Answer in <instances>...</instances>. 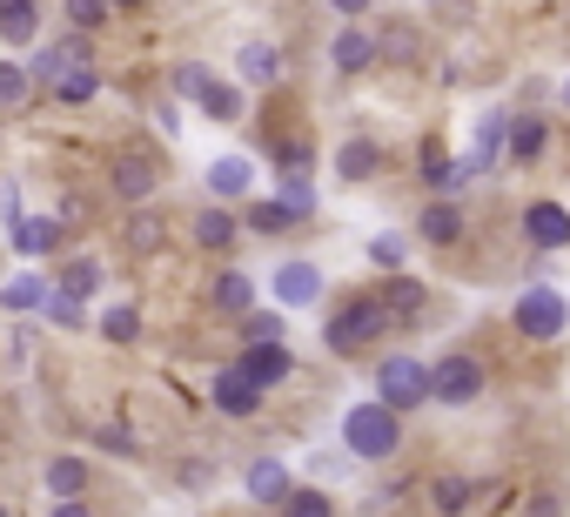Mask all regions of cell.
<instances>
[{"label":"cell","instance_id":"36","mask_svg":"<svg viewBox=\"0 0 570 517\" xmlns=\"http://www.w3.org/2000/svg\"><path fill=\"white\" fill-rule=\"evenodd\" d=\"M242 343H282V316L275 310H248L242 316Z\"/></svg>","mask_w":570,"mask_h":517},{"label":"cell","instance_id":"43","mask_svg":"<svg viewBox=\"0 0 570 517\" xmlns=\"http://www.w3.org/2000/svg\"><path fill=\"white\" fill-rule=\"evenodd\" d=\"M48 316H55V323H81V296H61V290H55V303H48Z\"/></svg>","mask_w":570,"mask_h":517},{"label":"cell","instance_id":"35","mask_svg":"<svg viewBox=\"0 0 570 517\" xmlns=\"http://www.w3.org/2000/svg\"><path fill=\"white\" fill-rule=\"evenodd\" d=\"M101 336H108V343H135V336H141V310H135V303H115V310L101 316Z\"/></svg>","mask_w":570,"mask_h":517},{"label":"cell","instance_id":"32","mask_svg":"<svg viewBox=\"0 0 570 517\" xmlns=\"http://www.w3.org/2000/svg\"><path fill=\"white\" fill-rule=\"evenodd\" d=\"M35 95V68H21V61H0V108H21Z\"/></svg>","mask_w":570,"mask_h":517},{"label":"cell","instance_id":"44","mask_svg":"<svg viewBox=\"0 0 570 517\" xmlns=\"http://www.w3.org/2000/svg\"><path fill=\"white\" fill-rule=\"evenodd\" d=\"M330 8H336V14H343V21H363V14H370V8H376V0H330Z\"/></svg>","mask_w":570,"mask_h":517},{"label":"cell","instance_id":"14","mask_svg":"<svg viewBox=\"0 0 570 517\" xmlns=\"http://www.w3.org/2000/svg\"><path fill=\"white\" fill-rule=\"evenodd\" d=\"M248 188H255V162L248 155H215L208 162V195L215 202H248Z\"/></svg>","mask_w":570,"mask_h":517},{"label":"cell","instance_id":"8","mask_svg":"<svg viewBox=\"0 0 570 517\" xmlns=\"http://www.w3.org/2000/svg\"><path fill=\"white\" fill-rule=\"evenodd\" d=\"M61 235H68V222H61V215H14V228H8L14 255H28V263L55 255V248H61Z\"/></svg>","mask_w":570,"mask_h":517},{"label":"cell","instance_id":"13","mask_svg":"<svg viewBox=\"0 0 570 517\" xmlns=\"http://www.w3.org/2000/svg\"><path fill=\"white\" fill-rule=\"evenodd\" d=\"M235 75H242V88H275L282 81V48L275 41H242L235 48Z\"/></svg>","mask_w":570,"mask_h":517},{"label":"cell","instance_id":"34","mask_svg":"<svg viewBox=\"0 0 570 517\" xmlns=\"http://www.w3.org/2000/svg\"><path fill=\"white\" fill-rule=\"evenodd\" d=\"M282 517H336V504H330L316 484H296V490H289V504H282Z\"/></svg>","mask_w":570,"mask_h":517},{"label":"cell","instance_id":"4","mask_svg":"<svg viewBox=\"0 0 570 517\" xmlns=\"http://www.w3.org/2000/svg\"><path fill=\"white\" fill-rule=\"evenodd\" d=\"M376 397H383L396 417L423 410V403H430V363H416V357H383V363H376Z\"/></svg>","mask_w":570,"mask_h":517},{"label":"cell","instance_id":"11","mask_svg":"<svg viewBox=\"0 0 570 517\" xmlns=\"http://www.w3.org/2000/svg\"><path fill=\"white\" fill-rule=\"evenodd\" d=\"M316 296H323V270H316V263H303V255H296V263L275 270V303H282V310H309Z\"/></svg>","mask_w":570,"mask_h":517},{"label":"cell","instance_id":"21","mask_svg":"<svg viewBox=\"0 0 570 517\" xmlns=\"http://www.w3.org/2000/svg\"><path fill=\"white\" fill-rule=\"evenodd\" d=\"M416 235H423L430 248H450V242H463V208H456L450 195H436V202L416 215Z\"/></svg>","mask_w":570,"mask_h":517},{"label":"cell","instance_id":"26","mask_svg":"<svg viewBox=\"0 0 570 517\" xmlns=\"http://www.w3.org/2000/svg\"><path fill=\"white\" fill-rule=\"evenodd\" d=\"M41 484L55 490V504H61V497H81V490H88V464H81V457H48Z\"/></svg>","mask_w":570,"mask_h":517},{"label":"cell","instance_id":"20","mask_svg":"<svg viewBox=\"0 0 570 517\" xmlns=\"http://www.w3.org/2000/svg\"><path fill=\"white\" fill-rule=\"evenodd\" d=\"M376 168H383V148H376L370 135H350V142L336 148V175H343L350 188H363V182H376Z\"/></svg>","mask_w":570,"mask_h":517},{"label":"cell","instance_id":"33","mask_svg":"<svg viewBox=\"0 0 570 517\" xmlns=\"http://www.w3.org/2000/svg\"><path fill=\"white\" fill-rule=\"evenodd\" d=\"M376 55H383V61H416V55H423V41H416V28H403V21H396V28H383V35H376Z\"/></svg>","mask_w":570,"mask_h":517},{"label":"cell","instance_id":"15","mask_svg":"<svg viewBox=\"0 0 570 517\" xmlns=\"http://www.w3.org/2000/svg\"><path fill=\"white\" fill-rule=\"evenodd\" d=\"M242 490H248L255 504H289L296 477H289V464H275V457H255V464H248V477H242Z\"/></svg>","mask_w":570,"mask_h":517},{"label":"cell","instance_id":"45","mask_svg":"<svg viewBox=\"0 0 570 517\" xmlns=\"http://www.w3.org/2000/svg\"><path fill=\"white\" fill-rule=\"evenodd\" d=\"M48 517H95V510H88V504H81V497H61V504H55V510H48Z\"/></svg>","mask_w":570,"mask_h":517},{"label":"cell","instance_id":"16","mask_svg":"<svg viewBox=\"0 0 570 517\" xmlns=\"http://www.w3.org/2000/svg\"><path fill=\"white\" fill-rule=\"evenodd\" d=\"M242 370L268 390V383H289L296 377V357L282 350V343H242Z\"/></svg>","mask_w":570,"mask_h":517},{"label":"cell","instance_id":"7","mask_svg":"<svg viewBox=\"0 0 570 517\" xmlns=\"http://www.w3.org/2000/svg\"><path fill=\"white\" fill-rule=\"evenodd\" d=\"M383 55H376V35H363L356 21H343L336 28V41H330V68L343 75V81H356V75H370Z\"/></svg>","mask_w":570,"mask_h":517},{"label":"cell","instance_id":"31","mask_svg":"<svg viewBox=\"0 0 570 517\" xmlns=\"http://www.w3.org/2000/svg\"><path fill=\"white\" fill-rule=\"evenodd\" d=\"M423 182H430L436 195H450V188H463V162H450V155L430 142V148H423Z\"/></svg>","mask_w":570,"mask_h":517},{"label":"cell","instance_id":"25","mask_svg":"<svg viewBox=\"0 0 570 517\" xmlns=\"http://www.w3.org/2000/svg\"><path fill=\"white\" fill-rule=\"evenodd\" d=\"M476 490H483V484H470V477H436V484H430V504H436L443 517H470V510H476Z\"/></svg>","mask_w":570,"mask_h":517},{"label":"cell","instance_id":"38","mask_svg":"<svg viewBox=\"0 0 570 517\" xmlns=\"http://www.w3.org/2000/svg\"><path fill=\"white\" fill-rule=\"evenodd\" d=\"M95 443H101L108 457H135V450H141V437H135L128 423H101V430H95Z\"/></svg>","mask_w":570,"mask_h":517},{"label":"cell","instance_id":"41","mask_svg":"<svg viewBox=\"0 0 570 517\" xmlns=\"http://www.w3.org/2000/svg\"><path fill=\"white\" fill-rule=\"evenodd\" d=\"M155 242H161V215H135V222H128V248H141V255H148Z\"/></svg>","mask_w":570,"mask_h":517},{"label":"cell","instance_id":"18","mask_svg":"<svg viewBox=\"0 0 570 517\" xmlns=\"http://www.w3.org/2000/svg\"><path fill=\"white\" fill-rule=\"evenodd\" d=\"M0 41L35 48L41 41V0H0Z\"/></svg>","mask_w":570,"mask_h":517},{"label":"cell","instance_id":"27","mask_svg":"<svg viewBox=\"0 0 570 517\" xmlns=\"http://www.w3.org/2000/svg\"><path fill=\"white\" fill-rule=\"evenodd\" d=\"M55 290H61V296H81V303H88V296L101 290V263H95V255H75V263H61Z\"/></svg>","mask_w":570,"mask_h":517},{"label":"cell","instance_id":"37","mask_svg":"<svg viewBox=\"0 0 570 517\" xmlns=\"http://www.w3.org/2000/svg\"><path fill=\"white\" fill-rule=\"evenodd\" d=\"M61 14H68V28H81V35H95V28H101V21H108L115 8H108V0H68V8H61Z\"/></svg>","mask_w":570,"mask_h":517},{"label":"cell","instance_id":"12","mask_svg":"<svg viewBox=\"0 0 570 517\" xmlns=\"http://www.w3.org/2000/svg\"><path fill=\"white\" fill-rule=\"evenodd\" d=\"M208 397H215V410H222V417H255V410H262V383H255L242 363H235V370H222Z\"/></svg>","mask_w":570,"mask_h":517},{"label":"cell","instance_id":"46","mask_svg":"<svg viewBox=\"0 0 570 517\" xmlns=\"http://www.w3.org/2000/svg\"><path fill=\"white\" fill-rule=\"evenodd\" d=\"M108 8H115V14H128V8H148V0H108Z\"/></svg>","mask_w":570,"mask_h":517},{"label":"cell","instance_id":"39","mask_svg":"<svg viewBox=\"0 0 570 517\" xmlns=\"http://www.w3.org/2000/svg\"><path fill=\"white\" fill-rule=\"evenodd\" d=\"M282 202H289L296 215H316V188H309V175H282Z\"/></svg>","mask_w":570,"mask_h":517},{"label":"cell","instance_id":"6","mask_svg":"<svg viewBox=\"0 0 570 517\" xmlns=\"http://www.w3.org/2000/svg\"><path fill=\"white\" fill-rule=\"evenodd\" d=\"M523 242H530L537 255L570 248V208H563V202H530V208H523Z\"/></svg>","mask_w":570,"mask_h":517},{"label":"cell","instance_id":"42","mask_svg":"<svg viewBox=\"0 0 570 517\" xmlns=\"http://www.w3.org/2000/svg\"><path fill=\"white\" fill-rule=\"evenodd\" d=\"M403 248H410L403 235H376V242H370V255H376L383 270H403Z\"/></svg>","mask_w":570,"mask_h":517},{"label":"cell","instance_id":"29","mask_svg":"<svg viewBox=\"0 0 570 517\" xmlns=\"http://www.w3.org/2000/svg\"><path fill=\"white\" fill-rule=\"evenodd\" d=\"M195 108H202L208 121H235V115H242V88H235V81H208V88L195 95Z\"/></svg>","mask_w":570,"mask_h":517},{"label":"cell","instance_id":"48","mask_svg":"<svg viewBox=\"0 0 570 517\" xmlns=\"http://www.w3.org/2000/svg\"><path fill=\"white\" fill-rule=\"evenodd\" d=\"M0 517H8V510H0Z\"/></svg>","mask_w":570,"mask_h":517},{"label":"cell","instance_id":"47","mask_svg":"<svg viewBox=\"0 0 570 517\" xmlns=\"http://www.w3.org/2000/svg\"><path fill=\"white\" fill-rule=\"evenodd\" d=\"M563 108H570V75H563Z\"/></svg>","mask_w":570,"mask_h":517},{"label":"cell","instance_id":"28","mask_svg":"<svg viewBox=\"0 0 570 517\" xmlns=\"http://www.w3.org/2000/svg\"><path fill=\"white\" fill-rule=\"evenodd\" d=\"M215 303H222L228 316H248V310H255V276H242V270H222V276H215Z\"/></svg>","mask_w":570,"mask_h":517},{"label":"cell","instance_id":"23","mask_svg":"<svg viewBox=\"0 0 570 517\" xmlns=\"http://www.w3.org/2000/svg\"><path fill=\"white\" fill-rule=\"evenodd\" d=\"M376 296H383V310H390L396 323H410V316H423V303H430V290H423L416 276H403V270H390V283H383Z\"/></svg>","mask_w":570,"mask_h":517},{"label":"cell","instance_id":"17","mask_svg":"<svg viewBox=\"0 0 570 517\" xmlns=\"http://www.w3.org/2000/svg\"><path fill=\"white\" fill-rule=\"evenodd\" d=\"M48 303H55V276H41V270H21L8 290H0V310H14V316H35Z\"/></svg>","mask_w":570,"mask_h":517},{"label":"cell","instance_id":"10","mask_svg":"<svg viewBox=\"0 0 570 517\" xmlns=\"http://www.w3.org/2000/svg\"><path fill=\"white\" fill-rule=\"evenodd\" d=\"M108 182H115V195H121V202H148V195L161 188V162L128 148V155H115V175H108Z\"/></svg>","mask_w":570,"mask_h":517},{"label":"cell","instance_id":"19","mask_svg":"<svg viewBox=\"0 0 570 517\" xmlns=\"http://www.w3.org/2000/svg\"><path fill=\"white\" fill-rule=\"evenodd\" d=\"M543 142H550L543 115H510V128H503V155H510L517 168H530V162L543 155Z\"/></svg>","mask_w":570,"mask_h":517},{"label":"cell","instance_id":"22","mask_svg":"<svg viewBox=\"0 0 570 517\" xmlns=\"http://www.w3.org/2000/svg\"><path fill=\"white\" fill-rule=\"evenodd\" d=\"M188 235H195V248H208V255H228V248H235V235H242V222H235L228 208H202Z\"/></svg>","mask_w":570,"mask_h":517},{"label":"cell","instance_id":"30","mask_svg":"<svg viewBox=\"0 0 570 517\" xmlns=\"http://www.w3.org/2000/svg\"><path fill=\"white\" fill-rule=\"evenodd\" d=\"M242 222H248L255 235H282V228L296 222V208L282 202V195H275V202H248V208H242Z\"/></svg>","mask_w":570,"mask_h":517},{"label":"cell","instance_id":"2","mask_svg":"<svg viewBox=\"0 0 570 517\" xmlns=\"http://www.w3.org/2000/svg\"><path fill=\"white\" fill-rule=\"evenodd\" d=\"M396 443H403V417L376 397V403H350L343 410V450L350 457H363V464H383V457H396Z\"/></svg>","mask_w":570,"mask_h":517},{"label":"cell","instance_id":"1","mask_svg":"<svg viewBox=\"0 0 570 517\" xmlns=\"http://www.w3.org/2000/svg\"><path fill=\"white\" fill-rule=\"evenodd\" d=\"M390 330H396V316L383 310V296H376V290H363V296H350V303H336V310H330L323 343H330L336 357H370Z\"/></svg>","mask_w":570,"mask_h":517},{"label":"cell","instance_id":"3","mask_svg":"<svg viewBox=\"0 0 570 517\" xmlns=\"http://www.w3.org/2000/svg\"><path fill=\"white\" fill-rule=\"evenodd\" d=\"M483 383H490V370L470 350H450L443 363H430V403H443V410H470L483 397Z\"/></svg>","mask_w":570,"mask_h":517},{"label":"cell","instance_id":"24","mask_svg":"<svg viewBox=\"0 0 570 517\" xmlns=\"http://www.w3.org/2000/svg\"><path fill=\"white\" fill-rule=\"evenodd\" d=\"M48 95H55L61 108H88V101L101 95V75H95V61H75V68H68V75H61Z\"/></svg>","mask_w":570,"mask_h":517},{"label":"cell","instance_id":"9","mask_svg":"<svg viewBox=\"0 0 570 517\" xmlns=\"http://www.w3.org/2000/svg\"><path fill=\"white\" fill-rule=\"evenodd\" d=\"M75 61H95V55H88V35H81V28H68L61 41H48V48H41V55H35L28 68H35V81H41V88H55V81H61V75L75 68Z\"/></svg>","mask_w":570,"mask_h":517},{"label":"cell","instance_id":"40","mask_svg":"<svg viewBox=\"0 0 570 517\" xmlns=\"http://www.w3.org/2000/svg\"><path fill=\"white\" fill-rule=\"evenodd\" d=\"M208 81H215V75H208L202 61H181V68H175V95H181V101H195V95H202Z\"/></svg>","mask_w":570,"mask_h":517},{"label":"cell","instance_id":"5","mask_svg":"<svg viewBox=\"0 0 570 517\" xmlns=\"http://www.w3.org/2000/svg\"><path fill=\"white\" fill-rule=\"evenodd\" d=\"M517 330H523L530 343H557V336L570 330V303H563L557 290H543V283H530V290L517 296Z\"/></svg>","mask_w":570,"mask_h":517}]
</instances>
